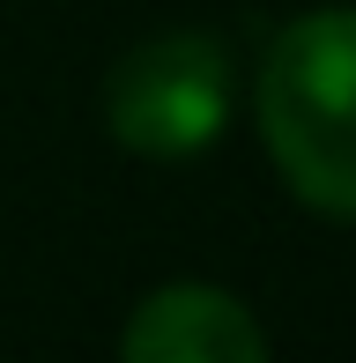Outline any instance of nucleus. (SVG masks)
I'll list each match as a JSON object with an SVG mask.
<instances>
[{
  "mask_svg": "<svg viewBox=\"0 0 356 363\" xmlns=\"http://www.w3.org/2000/svg\"><path fill=\"white\" fill-rule=\"evenodd\" d=\"M260 134L304 208L356 223V8H312L267 45Z\"/></svg>",
  "mask_w": 356,
  "mask_h": 363,
  "instance_id": "f257e3e1",
  "label": "nucleus"
},
{
  "mask_svg": "<svg viewBox=\"0 0 356 363\" xmlns=\"http://www.w3.org/2000/svg\"><path fill=\"white\" fill-rule=\"evenodd\" d=\"M230 52H223L208 30H171V38H149L111 67L104 82V119L111 141L134 148V156H201L208 141L230 126Z\"/></svg>",
  "mask_w": 356,
  "mask_h": 363,
  "instance_id": "f03ea898",
  "label": "nucleus"
},
{
  "mask_svg": "<svg viewBox=\"0 0 356 363\" xmlns=\"http://www.w3.org/2000/svg\"><path fill=\"white\" fill-rule=\"evenodd\" d=\"M119 356L126 363H267V326L230 289L171 282L126 319Z\"/></svg>",
  "mask_w": 356,
  "mask_h": 363,
  "instance_id": "7ed1b4c3",
  "label": "nucleus"
}]
</instances>
